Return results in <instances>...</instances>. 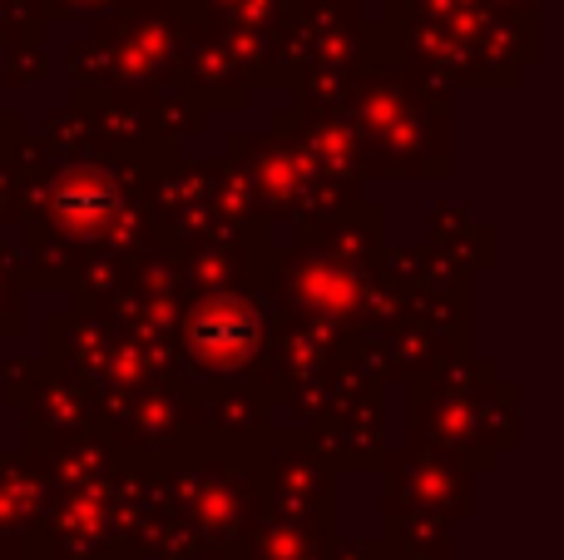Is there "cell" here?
Segmentation results:
<instances>
[{
  "mask_svg": "<svg viewBox=\"0 0 564 560\" xmlns=\"http://www.w3.org/2000/svg\"><path fill=\"white\" fill-rule=\"evenodd\" d=\"M258 323L243 303H208L204 313L194 317V357L204 367H238L248 353H253Z\"/></svg>",
  "mask_w": 564,
  "mask_h": 560,
  "instance_id": "6da1fadb",
  "label": "cell"
},
{
  "mask_svg": "<svg viewBox=\"0 0 564 560\" xmlns=\"http://www.w3.org/2000/svg\"><path fill=\"white\" fill-rule=\"evenodd\" d=\"M115 208V198H109L105 179H89V174H69L65 184L55 189V214L65 218V224L75 228H95L99 218Z\"/></svg>",
  "mask_w": 564,
  "mask_h": 560,
  "instance_id": "7a4b0ae2",
  "label": "cell"
}]
</instances>
